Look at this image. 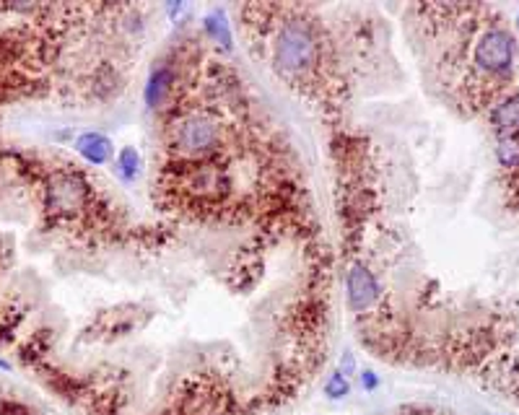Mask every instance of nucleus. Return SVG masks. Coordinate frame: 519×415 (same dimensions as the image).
I'll return each mask as SVG.
<instances>
[{
  "instance_id": "obj_2",
  "label": "nucleus",
  "mask_w": 519,
  "mask_h": 415,
  "mask_svg": "<svg viewBox=\"0 0 519 415\" xmlns=\"http://www.w3.org/2000/svg\"><path fill=\"white\" fill-rule=\"evenodd\" d=\"M223 140V125L208 109H187L169 125V145L182 158H208Z\"/></svg>"
},
{
  "instance_id": "obj_16",
  "label": "nucleus",
  "mask_w": 519,
  "mask_h": 415,
  "mask_svg": "<svg viewBox=\"0 0 519 415\" xmlns=\"http://www.w3.org/2000/svg\"><path fill=\"white\" fill-rule=\"evenodd\" d=\"M517 29H519V16H517Z\"/></svg>"
},
{
  "instance_id": "obj_1",
  "label": "nucleus",
  "mask_w": 519,
  "mask_h": 415,
  "mask_svg": "<svg viewBox=\"0 0 519 415\" xmlns=\"http://www.w3.org/2000/svg\"><path fill=\"white\" fill-rule=\"evenodd\" d=\"M273 63L286 78H306L320 68L322 42L312 21L291 16L278 26L273 42Z\"/></svg>"
},
{
  "instance_id": "obj_4",
  "label": "nucleus",
  "mask_w": 519,
  "mask_h": 415,
  "mask_svg": "<svg viewBox=\"0 0 519 415\" xmlns=\"http://www.w3.org/2000/svg\"><path fill=\"white\" fill-rule=\"evenodd\" d=\"M91 200V185L84 179V174L63 169L55 172L47 182V208L57 215H79L86 210Z\"/></svg>"
},
{
  "instance_id": "obj_13",
  "label": "nucleus",
  "mask_w": 519,
  "mask_h": 415,
  "mask_svg": "<svg viewBox=\"0 0 519 415\" xmlns=\"http://www.w3.org/2000/svg\"><path fill=\"white\" fill-rule=\"evenodd\" d=\"M358 379H361L363 392H374V389H377V386H379V376H377V374H374V372H369V369L358 374Z\"/></svg>"
},
{
  "instance_id": "obj_12",
  "label": "nucleus",
  "mask_w": 519,
  "mask_h": 415,
  "mask_svg": "<svg viewBox=\"0 0 519 415\" xmlns=\"http://www.w3.org/2000/svg\"><path fill=\"white\" fill-rule=\"evenodd\" d=\"M325 394H328L330 400H343V397H348L351 394V381L348 376H343L341 372H333L325 381Z\"/></svg>"
},
{
  "instance_id": "obj_3",
  "label": "nucleus",
  "mask_w": 519,
  "mask_h": 415,
  "mask_svg": "<svg viewBox=\"0 0 519 415\" xmlns=\"http://www.w3.org/2000/svg\"><path fill=\"white\" fill-rule=\"evenodd\" d=\"M514 55H517V42L509 29L504 26H485L480 34L473 39V47H470V63H473V71L480 73L483 78H506L512 73L514 65Z\"/></svg>"
},
{
  "instance_id": "obj_15",
  "label": "nucleus",
  "mask_w": 519,
  "mask_h": 415,
  "mask_svg": "<svg viewBox=\"0 0 519 415\" xmlns=\"http://www.w3.org/2000/svg\"><path fill=\"white\" fill-rule=\"evenodd\" d=\"M182 11H185V6H182V3H177V6L171 3V6H166V14H169L171 19H174V16H179V14H182Z\"/></svg>"
},
{
  "instance_id": "obj_5",
  "label": "nucleus",
  "mask_w": 519,
  "mask_h": 415,
  "mask_svg": "<svg viewBox=\"0 0 519 415\" xmlns=\"http://www.w3.org/2000/svg\"><path fill=\"white\" fill-rule=\"evenodd\" d=\"M382 296V286H379L377 275L369 270L366 265L356 262L351 265L348 275H346V301L353 314H363L369 312Z\"/></svg>"
},
{
  "instance_id": "obj_7",
  "label": "nucleus",
  "mask_w": 519,
  "mask_h": 415,
  "mask_svg": "<svg viewBox=\"0 0 519 415\" xmlns=\"http://www.w3.org/2000/svg\"><path fill=\"white\" fill-rule=\"evenodd\" d=\"M488 120L498 138L519 135V96L509 93L488 107Z\"/></svg>"
},
{
  "instance_id": "obj_11",
  "label": "nucleus",
  "mask_w": 519,
  "mask_h": 415,
  "mask_svg": "<svg viewBox=\"0 0 519 415\" xmlns=\"http://www.w3.org/2000/svg\"><path fill=\"white\" fill-rule=\"evenodd\" d=\"M496 161L501 169L519 172V135H506L496 140Z\"/></svg>"
},
{
  "instance_id": "obj_10",
  "label": "nucleus",
  "mask_w": 519,
  "mask_h": 415,
  "mask_svg": "<svg viewBox=\"0 0 519 415\" xmlns=\"http://www.w3.org/2000/svg\"><path fill=\"white\" fill-rule=\"evenodd\" d=\"M114 172L122 182H136L143 174V156L138 153L133 145H125V148L117 153L114 158Z\"/></svg>"
},
{
  "instance_id": "obj_14",
  "label": "nucleus",
  "mask_w": 519,
  "mask_h": 415,
  "mask_svg": "<svg viewBox=\"0 0 519 415\" xmlns=\"http://www.w3.org/2000/svg\"><path fill=\"white\" fill-rule=\"evenodd\" d=\"M356 372V358H353V353H343V358H341V374L343 376H348V374H353Z\"/></svg>"
},
{
  "instance_id": "obj_9",
  "label": "nucleus",
  "mask_w": 519,
  "mask_h": 415,
  "mask_svg": "<svg viewBox=\"0 0 519 415\" xmlns=\"http://www.w3.org/2000/svg\"><path fill=\"white\" fill-rule=\"evenodd\" d=\"M203 31L206 36H211V42L221 44L223 50H231V26L223 11H211L208 16H203Z\"/></svg>"
},
{
  "instance_id": "obj_8",
  "label": "nucleus",
  "mask_w": 519,
  "mask_h": 415,
  "mask_svg": "<svg viewBox=\"0 0 519 415\" xmlns=\"http://www.w3.org/2000/svg\"><path fill=\"white\" fill-rule=\"evenodd\" d=\"M76 150H79V156L84 158L86 164L91 166H104L112 161L114 156V145L107 135H101V133H81L76 138Z\"/></svg>"
},
{
  "instance_id": "obj_6",
  "label": "nucleus",
  "mask_w": 519,
  "mask_h": 415,
  "mask_svg": "<svg viewBox=\"0 0 519 415\" xmlns=\"http://www.w3.org/2000/svg\"><path fill=\"white\" fill-rule=\"evenodd\" d=\"M174 86H177V73H174V68H171L169 63L156 65V68L148 73V81H146V88H143L146 109L158 112V109L171 99Z\"/></svg>"
}]
</instances>
